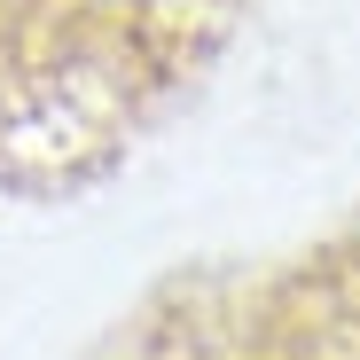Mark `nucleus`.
<instances>
[{
	"instance_id": "f257e3e1",
	"label": "nucleus",
	"mask_w": 360,
	"mask_h": 360,
	"mask_svg": "<svg viewBox=\"0 0 360 360\" xmlns=\"http://www.w3.org/2000/svg\"><path fill=\"white\" fill-rule=\"evenodd\" d=\"M227 0H8L16 24H47V32H86V39H110V47H157V39H180L188 24L219 16Z\"/></svg>"
}]
</instances>
